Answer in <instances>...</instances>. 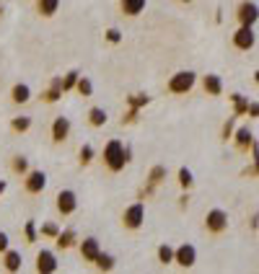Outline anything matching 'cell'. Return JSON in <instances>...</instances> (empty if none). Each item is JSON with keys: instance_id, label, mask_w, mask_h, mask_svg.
I'll return each instance as SVG.
<instances>
[{"instance_id": "obj_1", "label": "cell", "mask_w": 259, "mask_h": 274, "mask_svg": "<svg viewBox=\"0 0 259 274\" xmlns=\"http://www.w3.org/2000/svg\"><path fill=\"white\" fill-rule=\"evenodd\" d=\"M127 156H130V150L119 140H109L106 148H104V163L109 166V171H122L125 168V163L130 160Z\"/></svg>"}, {"instance_id": "obj_2", "label": "cell", "mask_w": 259, "mask_h": 274, "mask_svg": "<svg viewBox=\"0 0 259 274\" xmlns=\"http://www.w3.org/2000/svg\"><path fill=\"white\" fill-rule=\"evenodd\" d=\"M194 86V72L192 70H181L169 80V90L171 94H189Z\"/></svg>"}, {"instance_id": "obj_3", "label": "cell", "mask_w": 259, "mask_h": 274, "mask_svg": "<svg viewBox=\"0 0 259 274\" xmlns=\"http://www.w3.org/2000/svg\"><path fill=\"white\" fill-rule=\"evenodd\" d=\"M122 220H125V225L130 228V230H135V228H140L143 220H145V204L143 202H135L125 210V215H122Z\"/></svg>"}, {"instance_id": "obj_4", "label": "cell", "mask_w": 259, "mask_h": 274, "mask_svg": "<svg viewBox=\"0 0 259 274\" xmlns=\"http://www.w3.org/2000/svg\"><path fill=\"white\" fill-rule=\"evenodd\" d=\"M75 207H78V196H75L73 189H63L57 194V210L63 212V215H73Z\"/></svg>"}, {"instance_id": "obj_5", "label": "cell", "mask_w": 259, "mask_h": 274, "mask_svg": "<svg viewBox=\"0 0 259 274\" xmlns=\"http://www.w3.org/2000/svg\"><path fill=\"white\" fill-rule=\"evenodd\" d=\"M205 225H207V230H212V233H223L228 228V215L223 210H210L207 218H205Z\"/></svg>"}, {"instance_id": "obj_6", "label": "cell", "mask_w": 259, "mask_h": 274, "mask_svg": "<svg viewBox=\"0 0 259 274\" xmlns=\"http://www.w3.org/2000/svg\"><path fill=\"white\" fill-rule=\"evenodd\" d=\"M256 42V34H254V26H241L238 32L233 34V44L238 50H251Z\"/></svg>"}, {"instance_id": "obj_7", "label": "cell", "mask_w": 259, "mask_h": 274, "mask_svg": "<svg viewBox=\"0 0 259 274\" xmlns=\"http://www.w3.org/2000/svg\"><path fill=\"white\" fill-rule=\"evenodd\" d=\"M256 16H259V8H256L254 0H246V3L238 6V21H241V26H254Z\"/></svg>"}, {"instance_id": "obj_8", "label": "cell", "mask_w": 259, "mask_h": 274, "mask_svg": "<svg viewBox=\"0 0 259 274\" xmlns=\"http://www.w3.org/2000/svg\"><path fill=\"white\" fill-rule=\"evenodd\" d=\"M37 272L42 274H50V272H57V256L47 248H42L37 254Z\"/></svg>"}, {"instance_id": "obj_9", "label": "cell", "mask_w": 259, "mask_h": 274, "mask_svg": "<svg viewBox=\"0 0 259 274\" xmlns=\"http://www.w3.org/2000/svg\"><path fill=\"white\" fill-rule=\"evenodd\" d=\"M174 262H176L179 266H192V264L197 262V251H194V246H189V243L179 246V248L174 251Z\"/></svg>"}, {"instance_id": "obj_10", "label": "cell", "mask_w": 259, "mask_h": 274, "mask_svg": "<svg viewBox=\"0 0 259 274\" xmlns=\"http://www.w3.org/2000/svg\"><path fill=\"white\" fill-rule=\"evenodd\" d=\"M44 186H47V174L44 171H32L26 176V192L29 194H39V192H44Z\"/></svg>"}, {"instance_id": "obj_11", "label": "cell", "mask_w": 259, "mask_h": 274, "mask_svg": "<svg viewBox=\"0 0 259 274\" xmlns=\"http://www.w3.org/2000/svg\"><path fill=\"white\" fill-rule=\"evenodd\" d=\"M68 134H70V119L68 116H57L55 124H52V140L63 142V140H68Z\"/></svg>"}, {"instance_id": "obj_12", "label": "cell", "mask_w": 259, "mask_h": 274, "mask_svg": "<svg viewBox=\"0 0 259 274\" xmlns=\"http://www.w3.org/2000/svg\"><path fill=\"white\" fill-rule=\"evenodd\" d=\"M99 240L96 238H86L83 243H81V256L86 258V262H94V258L99 256Z\"/></svg>"}, {"instance_id": "obj_13", "label": "cell", "mask_w": 259, "mask_h": 274, "mask_svg": "<svg viewBox=\"0 0 259 274\" xmlns=\"http://www.w3.org/2000/svg\"><path fill=\"white\" fill-rule=\"evenodd\" d=\"M202 86H205V94H210V96H220V90H223V83H220V78L218 75H205V80H202Z\"/></svg>"}, {"instance_id": "obj_14", "label": "cell", "mask_w": 259, "mask_h": 274, "mask_svg": "<svg viewBox=\"0 0 259 274\" xmlns=\"http://www.w3.org/2000/svg\"><path fill=\"white\" fill-rule=\"evenodd\" d=\"M11 98L16 101V104H26L29 98H32V88H29L26 83H16L11 90Z\"/></svg>"}, {"instance_id": "obj_15", "label": "cell", "mask_w": 259, "mask_h": 274, "mask_svg": "<svg viewBox=\"0 0 259 274\" xmlns=\"http://www.w3.org/2000/svg\"><path fill=\"white\" fill-rule=\"evenodd\" d=\"M148 0H122V10L127 13V16H138V13H143Z\"/></svg>"}, {"instance_id": "obj_16", "label": "cell", "mask_w": 259, "mask_h": 274, "mask_svg": "<svg viewBox=\"0 0 259 274\" xmlns=\"http://www.w3.org/2000/svg\"><path fill=\"white\" fill-rule=\"evenodd\" d=\"M3 254H6V269L8 272H19L21 269V254L19 251H11V248H6Z\"/></svg>"}, {"instance_id": "obj_17", "label": "cell", "mask_w": 259, "mask_h": 274, "mask_svg": "<svg viewBox=\"0 0 259 274\" xmlns=\"http://www.w3.org/2000/svg\"><path fill=\"white\" fill-rule=\"evenodd\" d=\"M236 142H238L241 148H249V145H254V132H251L249 127H241V130L236 132Z\"/></svg>"}, {"instance_id": "obj_18", "label": "cell", "mask_w": 259, "mask_h": 274, "mask_svg": "<svg viewBox=\"0 0 259 274\" xmlns=\"http://www.w3.org/2000/svg\"><path fill=\"white\" fill-rule=\"evenodd\" d=\"M39 13L42 16H55L57 8H60V0H39Z\"/></svg>"}, {"instance_id": "obj_19", "label": "cell", "mask_w": 259, "mask_h": 274, "mask_svg": "<svg viewBox=\"0 0 259 274\" xmlns=\"http://www.w3.org/2000/svg\"><path fill=\"white\" fill-rule=\"evenodd\" d=\"M75 243V230L73 228H68V230H63V233H57V246L60 248H70Z\"/></svg>"}, {"instance_id": "obj_20", "label": "cell", "mask_w": 259, "mask_h": 274, "mask_svg": "<svg viewBox=\"0 0 259 274\" xmlns=\"http://www.w3.org/2000/svg\"><path fill=\"white\" fill-rule=\"evenodd\" d=\"M88 119H91L94 127H101V124H106V112L101 109V106H94V109L88 112Z\"/></svg>"}, {"instance_id": "obj_21", "label": "cell", "mask_w": 259, "mask_h": 274, "mask_svg": "<svg viewBox=\"0 0 259 274\" xmlns=\"http://www.w3.org/2000/svg\"><path fill=\"white\" fill-rule=\"evenodd\" d=\"M94 262H96V266H99V269H104V272L114 269V258H112L109 254H101V251H99V256L94 258Z\"/></svg>"}, {"instance_id": "obj_22", "label": "cell", "mask_w": 259, "mask_h": 274, "mask_svg": "<svg viewBox=\"0 0 259 274\" xmlns=\"http://www.w3.org/2000/svg\"><path fill=\"white\" fill-rule=\"evenodd\" d=\"M11 127L16 130V132H26L29 127H32V116H16L11 122Z\"/></svg>"}, {"instance_id": "obj_23", "label": "cell", "mask_w": 259, "mask_h": 274, "mask_svg": "<svg viewBox=\"0 0 259 274\" xmlns=\"http://www.w3.org/2000/svg\"><path fill=\"white\" fill-rule=\"evenodd\" d=\"M158 262H161V264H171V262H174V248L169 246V243L158 248Z\"/></svg>"}, {"instance_id": "obj_24", "label": "cell", "mask_w": 259, "mask_h": 274, "mask_svg": "<svg viewBox=\"0 0 259 274\" xmlns=\"http://www.w3.org/2000/svg\"><path fill=\"white\" fill-rule=\"evenodd\" d=\"M163 178H166V166H156V168L150 171V186H156V184H161Z\"/></svg>"}, {"instance_id": "obj_25", "label": "cell", "mask_w": 259, "mask_h": 274, "mask_svg": "<svg viewBox=\"0 0 259 274\" xmlns=\"http://www.w3.org/2000/svg\"><path fill=\"white\" fill-rule=\"evenodd\" d=\"M75 88H78V94H81V96H91V94H94V86H91L88 78H78Z\"/></svg>"}, {"instance_id": "obj_26", "label": "cell", "mask_w": 259, "mask_h": 274, "mask_svg": "<svg viewBox=\"0 0 259 274\" xmlns=\"http://www.w3.org/2000/svg\"><path fill=\"white\" fill-rule=\"evenodd\" d=\"M233 98V104H236V116H241V114H246V106H249V101L243 98L241 94H236V96H231Z\"/></svg>"}, {"instance_id": "obj_27", "label": "cell", "mask_w": 259, "mask_h": 274, "mask_svg": "<svg viewBox=\"0 0 259 274\" xmlns=\"http://www.w3.org/2000/svg\"><path fill=\"white\" fill-rule=\"evenodd\" d=\"M192 181H194V178H192V171H189V168H181V171H179V184L184 186V189L192 186Z\"/></svg>"}, {"instance_id": "obj_28", "label": "cell", "mask_w": 259, "mask_h": 274, "mask_svg": "<svg viewBox=\"0 0 259 274\" xmlns=\"http://www.w3.org/2000/svg\"><path fill=\"white\" fill-rule=\"evenodd\" d=\"M13 171H16V174H26V171H29V163H26L24 156H16V158H13Z\"/></svg>"}, {"instance_id": "obj_29", "label": "cell", "mask_w": 259, "mask_h": 274, "mask_svg": "<svg viewBox=\"0 0 259 274\" xmlns=\"http://www.w3.org/2000/svg\"><path fill=\"white\" fill-rule=\"evenodd\" d=\"M78 78H81V75L75 72V70H73V72H68V75H65V80H63V90H70V88H75V83H78Z\"/></svg>"}, {"instance_id": "obj_30", "label": "cell", "mask_w": 259, "mask_h": 274, "mask_svg": "<svg viewBox=\"0 0 259 274\" xmlns=\"http://www.w3.org/2000/svg\"><path fill=\"white\" fill-rule=\"evenodd\" d=\"M60 233V228L55 222H47V225H42V236H47V238H57Z\"/></svg>"}, {"instance_id": "obj_31", "label": "cell", "mask_w": 259, "mask_h": 274, "mask_svg": "<svg viewBox=\"0 0 259 274\" xmlns=\"http://www.w3.org/2000/svg\"><path fill=\"white\" fill-rule=\"evenodd\" d=\"M91 160H94V148L83 145V148H81V163H91Z\"/></svg>"}, {"instance_id": "obj_32", "label": "cell", "mask_w": 259, "mask_h": 274, "mask_svg": "<svg viewBox=\"0 0 259 274\" xmlns=\"http://www.w3.org/2000/svg\"><path fill=\"white\" fill-rule=\"evenodd\" d=\"M26 240H29V243H34V240H37V225H34L32 220L26 222Z\"/></svg>"}, {"instance_id": "obj_33", "label": "cell", "mask_w": 259, "mask_h": 274, "mask_svg": "<svg viewBox=\"0 0 259 274\" xmlns=\"http://www.w3.org/2000/svg\"><path fill=\"white\" fill-rule=\"evenodd\" d=\"M145 104H148V96H145V94L130 98V106H132V109H140V106H145Z\"/></svg>"}, {"instance_id": "obj_34", "label": "cell", "mask_w": 259, "mask_h": 274, "mask_svg": "<svg viewBox=\"0 0 259 274\" xmlns=\"http://www.w3.org/2000/svg\"><path fill=\"white\" fill-rule=\"evenodd\" d=\"M106 39H109L112 44H117V42L122 39V34H119V28H109V32H106Z\"/></svg>"}, {"instance_id": "obj_35", "label": "cell", "mask_w": 259, "mask_h": 274, "mask_svg": "<svg viewBox=\"0 0 259 274\" xmlns=\"http://www.w3.org/2000/svg\"><path fill=\"white\" fill-rule=\"evenodd\" d=\"M231 134H233V119H228V122H225V127H223V140H228Z\"/></svg>"}, {"instance_id": "obj_36", "label": "cell", "mask_w": 259, "mask_h": 274, "mask_svg": "<svg viewBox=\"0 0 259 274\" xmlns=\"http://www.w3.org/2000/svg\"><path fill=\"white\" fill-rule=\"evenodd\" d=\"M246 114H251V116H256V114H259V104H256V101H251V104L246 106Z\"/></svg>"}, {"instance_id": "obj_37", "label": "cell", "mask_w": 259, "mask_h": 274, "mask_svg": "<svg viewBox=\"0 0 259 274\" xmlns=\"http://www.w3.org/2000/svg\"><path fill=\"white\" fill-rule=\"evenodd\" d=\"M6 248H8V236L0 233V251H6Z\"/></svg>"}, {"instance_id": "obj_38", "label": "cell", "mask_w": 259, "mask_h": 274, "mask_svg": "<svg viewBox=\"0 0 259 274\" xmlns=\"http://www.w3.org/2000/svg\"><path fill=\"white\" fill-rule=\"evenodd\" d=\"M6 192V181H0V194H3Z\"/></svg>"}, {"instance_id": "obj_39", "label": "cell", "mask_w": 259, "mask_h": 274, "mask_svg": "<svg viewBox=\"0 0 259 274\" xmlns=\"http://www.w3.org/2000/svg\"><path fill=\"white\" fill-rule=\"evenodd\" d=\"M181 3H192V0H181Z\"/></svg>"}, {"instance_id": "obj_40", "label": "cell", "mask_w": 259, "mask_h": 274, "mask_svg": "<svg viewBox=\"0 0 259 274\" xmlns=\"http://www.w3.org/2000/svg\"><path fill=\"white\" fill-rule=\"evenodd\" d=\"M0 13H3V6H0Z\"/></svg>"}]
</instances>
